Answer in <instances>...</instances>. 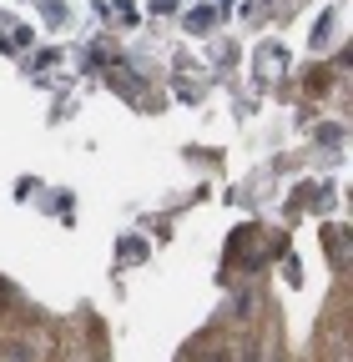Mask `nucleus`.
<instances>
[{"label":"nucleus","instance_id":"obj_1","mask_svg":"<svg viewBox=\"0 0 353 362\" xmlns=\"http://www.w3.org/2000/svg\"><path fill=\"white\" fill-rule=\"evenodd\" d=\"M0 297H6V287H0ZM0 307H6V302H0Z\"/></svg>","mask_w":353,"mask_h":362}]
</instances>
